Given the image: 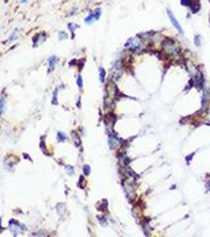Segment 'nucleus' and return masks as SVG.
Returning a JSON list of instances; mask_svg holds the SVG:
<instances>
[{
	"label": "nucleus",
	"mask_w": 210,
	"mask_h": 237,
	"mask_svg": "<svg viewBox=\"0 0 210 237\" xmlns=\"http://www.w3.org/2000/svg\"><path fill=\"white\" fill-rule=\"evenodd\" d=\"M22 157L25 158V159H28V161H32V158L29 157V154H26V153H22Z\"/></svg>",
	"instance_id": "nucleus-39"
},
{
	"label": "nucleus",
	"mask_w": 210,
	"mask_h": 237,
	"mask_svg": "<svg viewBox=\"0 0 210 237\" xmlns=\"http://www.w3.org/2000/svg\"><path fill=\"white\" fill-rule=\"evenodd\" d=\"M122 73H123V70H121V68H113L112 74H110V76H109V80H112L116 83V82L122 76Z\"/></svg>",
	"instance_id": "nucleus-12"
},
{
	"label": "nucleus",
	"mask_w": 210,
	"mask_h": 237,
	"mask_svg": "<svg viewBox=\"0 0 210 237\" xmlns=\"http://www.w3.org/2000/svg\"><path fill=\"white\" fill-rule=\"evenodd\" d=\"M63 166H64V170L68 175H74L75 174V167L72 165H63Z\"/></svg>",
	"instance_id": "nucleus-22"
},
{
	"label": "nucleus",
	"mask_w": 210,
	"mask_h": 237,
	"mask_svg": "<svg viewBox=\"0 0 210 237\" xmlns=\"http://www.w3.org/2000/svg\"><path fill=\"white\" fill-rule=\"evenodd\" d=\"M84 63H85V58H83V59H80V61H79V62H78V65H76V66H78V73H79V74H80V73H81V70H83V67H84Z\"/></svg>",
	"instance_id": "nucleus-29"
},
{
	"label": "nucleus",
	"mask_w": 210,
	"mask_h": 237,
	"mask_svg": "<svg viewBox=\"0 0 210 237\" xmlns=\"http://www.w3.org/2000/svg\"><path fill=\"white\" fill-rule=\"evenodd\" d=\"M167 15H168V18H169V21H171V24L173 25V28L176 29V30L178 32V33L183 36L184 34V29H183V26L180 25V23L177 21V18H176V16L173 15V12L169 9V8H167Z\"/></svg>",
	"instance_id": "nucleus-7"
},
{
	"label": "nucleus",
	"mask_w": 210,
	"mask_h": 237,
	"mask_svg": "<svg viewBox=\"0 0 210 237\" xmlns=\"http://www.w3.org/2000/svg\"><path fill=\"white\" fill-rule=\"evenodd\" d=\"M18 36H20V29H15V30L12 32V34L9 36V38H8L7 41L4 42V44H10V42L16 41V40L18 38Z\"/></svg>",
	"instance_id": "nucleus-14"
},
{
	"label": "nucleus",
	"mask_w": 210,
	"mask_h": 237,
	"mask_svg": "<svg viewBox=\"0 0 210 237\" xmlns=\"http://www.w3.org/2000/svg\"><path fill=\"white\" fill-rule=\"evenodd\" d=\"M122 187H123V192H125L126 197H127L130 202H133L136 196L135 182L129 179V178H122Z\"/></svg>",
	"instance_id": "nucleus-3"
},
{
	"label": "nucleus",
	"mask_w": 210,
	"mask_h": 237,
	"mask_svg": "<svg viewBox=\"0 0 210 237\" xmlns=\"http://www.w3.org/2000/svg\"><path fill=\"white\" fill-rule=\"evenodd\" d=\"M106 209H108V200L102 199L101 202L97 204V211H100V212H106Z\"/></svg>",
	"instance_id": "nucleus-16"
},
{
	"label": "nucleus",
	"mask_w": 210,
	"mask_h": 237,
	"mask_svg": "<svg viewBox=\"0 0 210 237\" xmlns=\"http://www.w3.org/2000/svg\"><path fill=\"white\" fill-rule=\"evenodd\" d=\"M84 176H85V175L83 174V175L79 178V182H78V187H80V188H83V190H84V187H85V181H84Z\"/></svg>",
	"instance_id": "nucleus-30"
},
{
	"label": "nucleus",
	"mask_w": 210,
	"mask_h": 237,
	"mask_svg": "<svg viewBox=\"0 0 210 237\" xmlns=\"http://www.w3.org/2000/svg\"><path fill=\"white\" fill-rule=\"evenodd\" d=\"M207 191H210V182L207 183Z\"/></svg>",
	"instance_id": "nucleus-42"
},
{
	"label": "nucleus",
	"mask_w": 210,
	"mask_h": 237,
	"mask_svg": "<svg viewBox=\"0 0 210 237\" xmlns=\"http://www.w3.org/2000/svg\"><path fill=\"white\" fill-rule=\"evenodd\" d=\"M71 137H72L74 144H75L76 146L81 150V138H83V137H81V134L79 133L78 130H72V132H71Z\"/></svg>",
	"instance_id": "nucleus-10"
},
{
	"label": "nucleus",
	"mask_w": 210,
	"mask_h": 237,
	"mask_svg": "<svg viewBox=\"0 0 210 237\" xmlns=\"http://www.w3.org/2000/svg\"><path fill=\"white\" fill-rule=\"evenodd\" d=\"M97 220H99L100 225H102V226H106L108 225V219L105 217L104 215H99V216H97Z\"/></svg>",
	"instance_id": "nucleus-23"
},
{
	"label": "nucleus",
	"mask_w": 210,
	"mask_h": 237,
	"mask_svg": "<svg viewBox=\"0 0 210 237\" xmlns=\"http://www.w3.org/2000/svg\"><path fill=\"white\" fill-rule=\"evenodd\" d=\"M93 21H96V18H94V15H93V11H89L88 16L84 18V23H85L87 25H91Z\"/></svg>",
	"instance_id": "nucleus-20"
},
{
	"label": "nucleus",
	"mask_w": 210,
	"mask_h": 237,
	"mask_svg": "<svg viewBox=\"0 0 210 237\" xmlns=\"http://www.w3.org/2000/svg\"><path fill=\"white\" fill-rule=\"evenodd\" d=\"M67 140H68V137H67V134H66L64 132H62V130L57 132V141L58 142H66Z\"/></svg>",
	"instance_id": "nucleus-19"
},
{
	"label": "nucleus",
	"mask_w": 210,
	"mask_h": 237,
	"mask_svg": "<svg viewBox=\"0 0 210 237\" xmlns=\"http://www.w3.org/2000/svg\"><path fill=\"white\" fill-rule=\"evenodd\" d=\"M47 40V33L46 32H38V33H36L33 36V38H32V42H33V47H38L39 45L45 44Z\"/></svg>",
	"instance_id": "nucleus-6"
},
{
	"label": "nucleus",
	"mask_w": 210,
	"mask_h": 237,
	"mask_svg": "<svg viewBox=\"0 0 210 237\" xmlns=\"http://www.w3.org/2000/svg\"><path fill=\"white\" fill-rule=\"evenodd\" d=\"M99 79L101 83H105V80H106V71H105V68L102 66L99 67Z\"/></svg>",
	"instance_id": "nucleus-18"
},
{
	"label": "nucleus",
	"mask_w": 210,
	"mask_h": 237,
	"mask_svg": "<svg viewBox=\"0 0 210 237\" xmlns=\"http://www.w3.org/2000/svg\"><path fill=\"white\" fill-rule=\"evenodd\" d=\"M78 132H79V133L81 134V137H84V136H85V129H84L83 126H80V128H79V130H78Z\"/></svg>",
	"instance_id": "nucleus-37"
},
{
	"label": "nucleus",
	"mask_w": 210,
	"mask_h": 237,
	"mask_svg": "<svg viewBox=\"0 0 210 237\" xmlns=\"http://www.w3.org/2000/svg\"><path fill=\"white\" fill-rule=\"evenodd\" d=\"M160 46H162V51L169 58H177L181 55L180 46H178L177 42L172 38L164 37V38L162 40V42H160Z\"/></svg>",
	"instance_id": "nucleus-1"
},
{
	"label": "nucleus",
	"mask_w": 210,
	"mask_h": 237,
	"mask_svg": "<svg viewBox=\"0 0 210 237\" xmlns=\"http://www.w3.org/2000/svg\"><path fill=\"white\" fill-rule=\"evenodd\" d=\"M180 3H181V5H183V7H186V8H188L189 5H190L192 0H180Z\"/></svg>",
	"instance_id": "nucleus-34"
},
{
	"label": "nucleus",
	"mask_w": 210,
	"mask_h": 237,
	"mask_svg": "<svg viewBox=\"0 0 210 237\" xmlns=\"http://www.w3.org/2000/svg\"><path fill=\"white\" fill-rule=\"evenodd\" d=\"M125 49L129 50L131 54H141L143 51V42L138 36L131 37L125 42Z\"/></svg>",
	"instance_id": "nucleus-2"
},
{
	"label": "nucleus",
	"mask_w": 210,
	"mask_h": 237,
	"mask_svg": "<svg viewBox=\"0 0 210 237\" xmlns=\"http://www.w3.org/2000/svg\"><path fill=\"white\" fill-rule=\"evenodd\" d=\"M0 107H1V113L4 115L5 113V107H7V103H5V95H1V100H0Z\"/></svg>",
	"instance_id": "nucleus-24"
},
{
	"label": "nucleus",
	"mask_w": 210,
	"mask_h": 237,
	"mask_svg": "<svg viewBox=\"0 0 210 237\" xmlns=\"http://www.w3.org/2000/svg\"><path fill=\"white\" fill-rule=\"evenodd\" d=\"M101 13H102V9L101 8H94L93 9V15H94V18L97 20H100V17H101Z\"/></svg>",
	"instance_id": "nucleus-27"
},
{
	"label": "nucleus",
	"mask_w": 210,
	"mask_h": 237,
	"mask_svg": "<svg viewBox=\"0 0 210 237\" xmlns=\"http://www.w3.org/2000/svg\"><path fill=\"white\" fill-rule=\"evenodd\" d=\"M8 229L13 236H18V234H22V232L26 231V226L24 224H21L18 220H16V219H10L8 221Z\"/></svg>",
	"instance_id": "nucleus-4"
},
{
	"label": "nucleus",
	"mask_w": 210,
	"mask_h": 237,
	"mask_svg": "<svg viewBox=\"0 0 210 237\" xmlns=\"http://www.w3.org/2000/svg\"><path fill=\"white\" fill-rule=\"evenodd\" d=\"M76 107H78V108H81V97H80V96L78 97V102H76Z\"/></svg>",
	"instance_id": "nucleus-38"
},
{
	"label": "nucleus",
	"mask_w": 210,
	"mask_h": 237,
	"mask_svg": "<svg viewBox=\"0 0 210 237\" xmlns=\"http://www.w3.org/2000/svg\"><path fill=\"white\" fill-rule=\"evenodd\" d=\"M58 92H59V87H55L54 92H52V97H51V104L52 105H58Z\"/></svg>",
	"instance_id": "nucleus-21"
},
{
	"label": "nucleus",
	"mask_w": 210,
	"mask_h": 237,
	"mask_svg": "<svg viewBox=\"0 0 210 237\" xmlns=\"http://www.w3.org/2000/svg\"><path fill=\"white\" fill-rule=\"evenodd\" d=\"M194 154H196V152H193V153H190L189 155H186V158H185V162H186V165H189L190 163V161H192V158L194 157Z\"/></svg>",
	"instance_id": "nucleus-33"
},
{
	"label": "nucleus",
	"mask_w": 210,
	"mask_h": 237,
	"mask_svg": "<svg viewBox=\"0 0 210 237\" xmlns=\"http://www.w3.org/2000/svg\"><path fill=\"white\" fill-rule=\"evenodd\" d=\"M16 162H17V161H13L10 157H5V158H4V162H3V165H4V169H5V170L13 171Z\"/></svg>",
	"instance_id": "nucleus-11"
},
{
	"label": "nucleus",
	"mask_w": 210,
	"mask_h": 237,
	"mask_svg": "<svg viewBox=\"0 0 210 237\" xmlns=\"http://www.w3.org/2000/svg\"><path fill=\"white\" fill-rule=\"evenodd\" d=\"M30 236H47V233L45 231H37V232H32Z\"/></svg>",
	"instance_id": "nucleus-32"
},
{
	"label": "nucleus",
	"mask_w": 210,
	"mask_h": 237,
	"mask_svg": "<svg viewBox=\"0 0 210 237\" xmlns=\"http://www.w3.org/2000/svg\"><path fill=\"white\" fill-rule=\"evenodd\" d=\"M55 209H57L58 216H59V217H63V215H64V211H66L64 203H58V204L55 205Z\"/></svg>",
	"instance_id": "nucleus-15"
},
{
	"label": "nucleus",
	"mask_w": 210,
	"mask_h": 237,
	"mask_svg": "<svg viewBox=\"0 0 210 237\" xmlns=\"http://www.w3.org/2000/svg\"><path fill=\"white\" fill-rule=\"evenodd\" d=\"M106 1H109V0H106Z\"/></svg>",
	"instance_id": "nucleus-45"
},
{
	"label": "nucleus",
	"mask_w": 210,
	"mask_h": 237,
	"mask_svg": "<svg viewBox=\"0 0 210 237\" xmlns=\"http://www.w3.org/2000/svg\"><path fill=\"white\" fill-rule=\"evenodd\" d=\"M58 38H59V41H63V40H67V38H68V34H67V32H64V30H59V32H58Z\"/></svg>",
	"instance_id": "nucleus-26"
},
{
	"label": "nucleus",
	"mask_w": 210,
	"mask_h": 237,
	"mask_svg": "<svg viewBox=\"0 0 210 237\" xmlns=\"http://www.w3.org/2000/svg\"><path fill=\"white\" fill-rule=\"evenodd\" d=\"M39 147H41L42 153L46 155H51L50 154V152L47 150V146H46V134H43V136H41V138H39Z\"/></svg>",
	"instance_id": "nucleus-13"
},
{
	"label": "nucleus",
	"mask_w": 210,
	"mask_h": 237,
	"mask_svg": "<svg viewBox=\"0 0 210 237\" xmlns=\"http://www.w3.org/2000/svg\"><path fill=\"white\" fill-rule=\"evenodd\" d=\"M83 174L85 176H88L91 174V166L89 165H83Z\"/></svg>",
	"instance_id": "nucleus-31"
},
{
	"label": "nucleus",
	"mask_w": 210,
	"mask_h": 237,
	"mask_svg": "<svg viewBox=\"0 0 210 237\" xmlns=\"http://www.w3.org/2000/svg\"><path fill=\"white\" fill-rule=\"evenodd\" d=\"M67 28H68V30L71 32V38H75V30L79 28V25L78 24H75V23H68L67 24Z\"/></svg>",
	"instance_id": "nucleus-17"
},
{
	"label": "nucleus",
	"mask_w": 210,
	"mask_h": 237,
	"mask_svg": "<svg viewBox=\"0 0 210 237\" xmlns=\"http://www.w3.org/2000/svg\"><path fill=\"white\" fill-rule=\"evenodd\" d=\"M76 84H78V88L83 90V78H81V74H78V76H76Z\"/></svg>",
	"instance_id": "nucleus-25"
},
{
	"label": "nucleus",
	"mask_w": 210,
	"mask_h": 237,
	"mask_svg": "<svg viewBox=\"0 0 210 237\" xmlns=\"http://www.w3.org/2000/svg\"><path fill=\"white\" fill-rule=\"evenodd\" d=\"M207 1H209V3H210V0H207Z\"/></svg>",
	"instance_id": "nucleus-44"
},
{
	"label": "nucleus",
	"mask_w": 210,
	"mask_h": 237,
	"mask_svg": "<svg viewBox=\"0 0 210 237\" xmlns=\"http://www.w3.org/2000/svg\"><path fill=\"white\" fill-rule=\"evenodd\" d=\"M18 1H20L21 4H26V3H29L30 0H18Z\"/></svg>",
	"instance_id": "nucleus-40"
},
{
	"label": "nucleus",
	"mask_w": 210,
	"mask_h": 237,
	"mask_svg": "<svg viewBox=\"0 0 210 237\" xmlns=\"http://www.w3.org/2000/svg\"><path fill=\"white\" fill-rule=\"evenodd\" d=\"M118 120V117L113 112H106L104 116V126L105 130H114L116 121Z\"/></svg>",
	"instance_id": "nucleus-5"
},
{
	"label": "nucleus",
	"mask_w": 210,
	"mask_h": 237,
	"mask_svg": "<svg viewBox=\"0 0 210 237\" xmlns=\"http://www.w3.org/2000/svg\"><path fill=\"white\" fill-rule=\"evenodd\" d=\"M188 8H189L192 15H197V13L201 11V1H200V0H192L190 5H189Z\"/></svg>",
	"instance_id": "nucleus-8"
},
{
	"label": "nucleus",
	"mask_w": 210,
	"mask_h": 237,
	"mask_svg": "<svg viewBox=\"0 0 210 237\" xmlns=\"http://www.w3.org/2000/svg\"><path fill=\"white\" fill-rule=\"evenodd\" d=\"M78 13H79L78 8H72V9H71V12H68V16H75V15H78Z\"/></svg>",
	"instance_id": "nucleus-36"
},
{
	"label": "nucleus",
	"mask_w": 210,
	"mask_h": 237,
	"mask_svg": "<svg viewBox=\"0 0 210 237\" xmlns=\"http://www.w3.org/2000/svg\"><path fill=\"white\" fill-rule=\"evenodd\" d=\"M201 44H202V36L201 34H196L194 36V45L196 46H201Z\"/></svg>",
	"instance_id": "nucleus-28"
},
{
	"label": "nucleus",
	"mask_w": 210,
	"mask_h": 237,
	"mask_svg": "<svg viewBox=\"0 0 210 237\" xmlns=\"http://www.w3.org/2000/svg\"><path fill=\"white\" fill-rule=\"evenodd\" d=\"M64 88H66V84L60 83V84H59V90H64Z\"/></svg>",
	"instance_id": "nucleus-41"
},
{
	"label": "nucleus",
	"mask_w": 210,
	"mask_h": 237,
	"mask_svg": "<svg viewBox=\"0 0 210 237\" xmlns=\"http://www.w3.org/2000/svg\"><path fill=\"white\" fill-rule=\"evenodd\" d=\"M78 62H79V61L74 58V59H71L70 62H68V66H70V67H74V66H76V65H78Z\"/></svg>",
	"instance_id": "nucleus-35"
},
{
	"label": "nucleus",
	"mask_w": 210,
	"mask_h": 237,
	"mask_svg": "<svg viewBox=\"0 0 210 237\" xmlns=\"http://www.w3.org/2000/svg\"><path fill=\"white\" fill-rule=\"evenodd\" d=\"M58 61H59V58L57 57V55H50L49 58H47V65H49V68H47V73H51L52 70L55 68V66H57Z\"/></svg>",
	"instance_id": "nucleus-9"
},
{
	"label": "nucleus",
	"mask_w": 210,
	"mask_h": 237,
	"mask_svg": "<svg viewBox=\"0 0 210 237\" xmlns=\"http://www.w3.org/2000/svg\"><path fill=\"white\" fill-rule=\"evenodd\" d=\"M209 24H210V16H209Z\"/></svg>",
	"instance_id": "nucleus-43"
}]
</instances>
